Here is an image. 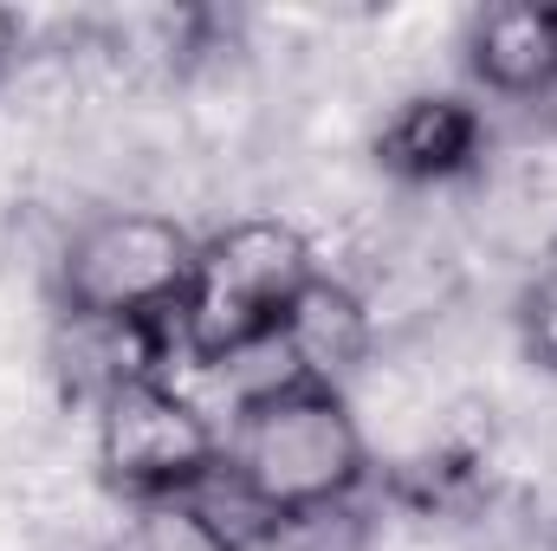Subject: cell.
I'll return each instance as SVG.
<instances>
[{
  "instance_id": "obj_1",
  "label": "cell",
  "mask_w": 557,
  "mask_h": 551,
  "mask_svg": "<svg viewBox=\"0 0 557 551\" xmlns=\"http://www.w3.org/2000/svg\"><path fill=\"white\" fill-rule=\"evenodd\" d=\"M370 474L376 454L350 409V390L278 370L227 415V467L214 493H227L247 539H260L344 513L370 487Z\"/></svg>"
},
{
  "instance_id": "obj_2",
  "label": "cell",
  "mask_w": 557,
  "mask_h": 551,
  "mask_svg": "<svg viewBox=\"0 0 557 551\" xmlns=\"http://www.w3.org/2000/svg\"><path fill=\"white\" fill-rule=\"evenodd\" d=\"M324 273L311 241L278 215H240L195 241L188 298L175 311V351L201 370L278 351L305 285Z\"/></svg>"
},
{
  "instance_id": "obj_3",
  "label": "cell",
  "mask_w": 557,
  "mask_h": 551,
  "mask_svg": "<svg viewBox=\"0 0 557 551\" xmlns=\"http://www.w3.org/2000/svg\"><path fill=\"white\" fill-rule=\"evenodd\" d=\"M195 241L201 234H188L175 215H156V208L85 215L52 260L59 311L78 331H131V338L175 344L169 331H175V311L188 298Z\"/></svg>"
},
{
  "instance_id": "obj_4",
  "label": "cell",
  "mask_w": 557,
  "mask_h": 551,
  "mask_svg": "<svg viewBox=\"0 0 557 551\" xmlns=\"http://www.w3.org/2000/svg\"><path fill=\"white\" fill-rule=\"evenodd\" d=\"M98 474L117 500H195L227 467V428L201 409L188 390H175L162 370L117 377L98 396Z\"/></svg>"
},
{
  "instance_id": "obj_5",
  "label": "cell",
  "mask_w": 557,
  "mask_h": 551,
  "mask_svg": "<svg viewBox=\"0 0 557 551\" xmlns=\"http://www.w3.org/2000/svg\"><path fill=\"white\" fill-rule=\"evenodd\" d=\"M486 111L467 98V91H409L383 111L370 156L383 175L409 182V188H441V182H460L486 162Z\"/></svg>"
},
{
  "instance_id": "obj_6",
  "label": "cell",
  "mask_w": 557,
  "mask_h": 551,
  "mask_svg": "<svg viewBox=\"0 0 557 551\" xmlns=\"http://www.w3.org/2000/svg\"><path fill=\"white\" fill-rule=\"evenodd\" d=\"M460 65L486 98H506V105L557 98V7L545 0L480 7L460 33Z\"/></svg>"
},
{
  "instance_id": "obj_7",
  "label": "cell",
  "mask_w": 557,
  "mask_h": 551,
  "mask_svg": "<svg viewBox=\"0 0 557 551\" xmlns=\"http://www.w3.org/2000/svg\"><path fill=\"white\" fill-rule=\"evenodd\" d=\"M278 370L292 377H318V383H344L363 357H370V305L357 298V285L337 273H318L305 285L285 338H278Z\"/></svg>"
},
{
  "instance_id": "obj_8",
  "label": "cell",
  "mask_w": 557,
  "mask_h": 551,
  "mask_svg": "<svg viewBox=\"0 0 557 551\" xmlns=\"http://www.w3.org/2000/svg\"><path fill=\"white\" fill-rule=\"evenodd\" d=\"M253 539L240 532V519H227L208 493L195 500H156L131 506V519L111 532L104 551H247Z\"/></svg>"
},
{
  "instance_id": "obj_9",
  "label": "cell",
  "mask_w": 557,
  "mask_h": 551,
  "mask_svg": "<svg viewBox=\"0 0 557 551\" xmlns=\"http://www.w3.org/2000/svg\"><path fill=\"white\" fill-rule=\"evenodd\" d=\"M512 338H519V357L539 370V377H557V254L539 260L519 298H512Z\"/></svg>"
},
{
  "instance_id": "obj_10",
  "label": "cell",
  "mask_w": 557,
  "mask_h": 551,
  "mask_svg": "<svg viewBox=\"0 0 557 551\" xmlns=\"http://www.w3.org/2000/svg\"><path fill=\"white\" fill-rule=\"evenodd\" d=\"M13 52H20V20H13V13L0 7V72L13 65Z\"/></svg>"
},
{
  "instance_id": "obj_11",
  "label": "cell",
  "mask_w": 557,
  "mask_h": 551,
  "mask_svg": "<svg viewBox=\"0 0 557 551\" xmlns=\"http://www.w3.org/2000/svg\"><path fill=\"white\" fill-rule=\"evenodd\" d=\"M519 551H557V546H519Z\"/></svg>"
}]
</instances>
